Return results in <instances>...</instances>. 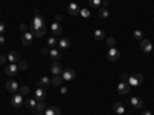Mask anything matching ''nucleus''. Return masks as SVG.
Here are the masks:
<instances>
[{"instance_id": "f257e3e1", "label": "nucleus", "mask_w": 154, "mask_h": 115, "mask_svg": "<svg viewBox=\"0 0 154 115\" xmlns=\"http://www.w3.org/2000/svg\"><path fill=\"white\" fill-rule=\"evenodd\" d=\"M29 28H31V32H34L35 29L45 28V20H43L42 16H38V11H35V16H34L32 22H31V26Z\"/></svg>"}, {"instance_id": "f03ea898", "label": "nucleus", "mask_w": 154, "mask_h": 115, "mask_svg": "<svg viewBox=\"0 0 154 115\" xmlns=\"http://www.w3.org/2000/svg\"><path fill=\"white\" fill-rule=\"evenodd\" d=\"M126 81H128V84H130V86H139L140 83L143 81V75L139 74V72H136V74H133V75L128 77Z\"/></svg>"}, {"instance_id": "7ed1b4c3", "label": "nucleus", "mask_w": 154, "mask_h": 115, "mask_svg": "<svg viewBox=\"0 0 154 115\" xmlns=\"http://www.w3.org/2000/svg\"><path fill=\"white\" fill-rule=\"evenodd\" d=\"M62 78L65 80V81H71L75 78V71L71 69V68H66V69H63L62 71Z\"/></svg>"}, {"instance_id": "20e7f679", "label": "nucleus", "mask_w": 154, "mask_h": 115, "mask_svg": "<svg viewBox=\"0 0 154 115\" xmlns=\"http://www.w3.org/2000/svg\"><path fill=\"white\" fill-rule=\"evenodd\" d=\"M130 91H131V86L128 84L126 81H120L117 84V92L120 95H128V94H130Z\"/></svg>"}, {"instance_id": "39448f33", "label": "nucleus", "mask_w": 154, "mask_h": 115, "mask_svg": "<svg viewBox=\"0 0 154 115\" xmlns=\"http://www.w3.org/2000/svg\"><path fill=\"white\" fill-rule=\"evenodd\" d=\"M119 58H120V51L117 48H109V51H108V60L109 61H116Z\"/></svg>"}, {"instance_id": "423d86ee", "label": "nucleus", "mask_w": 154, "mask_h": 115, "mask_svg": "<svg viewBox=\"0 0 154 115\" xmlns=\"http://www.w3.org/2000/svg\"><path fill=\"white\" fill-rule=\"evenodd\" d=\"M3 68H5V74L9 75V77L16 75V74L19 72V66L16 65V63H11V65H6V66H3Z\"/></svg>"}, {"instance_id": "0eeeda50", "label": "nucleus", "mask_w": 154, "mask_h": 115, "mask_svg": "<svg viewBox=\"0 0 154 115\" xmlns=\"http://www.w3.org/2000/svg\"><path fill=\"white\" fill-rule=\"evenodd\" d=\"M11 105L14 108H20L23 105V95L22 94H14L11 97Z\"/></svg>"}, {"instance_id": "6e6552de", "label": "nucleus", "mask_w": 154, "mask_h": 115, "mask_svg": "<svg viewBox=\"0 0 154 115\" xmlns=\"http://www.w3.org/2000/svg\"><path fill=\"white\" fill-rule=\"evenodd\" d=\"M140 49L143 51V52H151L152 51V43H151V40H146V38H143L142 42H140Z\"/></svg>"}, {"instance_id": "1a4fd4ad", "label": "nucleus", "mask_w": 154, "mask_h": 115, "mask_svg": "<svg viewBox=\"0 0 154 115\" xmlns=\"http://www.w3.org/2000/svg\"><path fill=\"white\" fill-rule=\"evenodd\" d=\"M6 89H8L9 92L16 94L19 89H20V86H19V83H17L16 80H9V81H6Z\"/></svg>"}, {"instance_id": "9d476101", "label": "nucleus", "mask_w": 154, "mask_h": 115, "mask_svg": "<svg viewBox=\"0 0 154 115\" xmlns=\"http://www.w3.org/2000/svg\"><path fill=\"white\" fill-rule=\"evenodd\" d=\"M32 43V32H23V35H22V45L23 46H29Z\"/></svg>"}, {"instance_id": "9b49d317", "label": "nucleus", "mask_w": 154, "mask_h": 115, "mask_svg": "<svg viewBox=\"0 0 154 115\" xmlns=\"http://www.w3.org/2000/svg\"><path fill=\"white\" fill-rule=\"evenodd\" d=\"M68 12L71 16H77V14H80V8H79V5H77L75 2H71L69 5H68Z\"/></svg>"}, {"instance_id": "f8f14e48", "label": "nucleus", "mask_w": 154, "mask_h": 115, "mask_svg": "<svg viewBox=\"0 0 154 115\" xmlns=\"http://www.w3.org/2000/svg\"><path fill=\"white\" fill-rule=\"evenodd\" d=\"M62 71H63V68L59 61L51 63V72H53V75H59V74H62Z\"/></svg>"}, {"instance_id": "ddd939ff", "label": "nucleus", "mask_w": 154, "mask_h": 115, "mask_svg": "<svg viewBox=\"0 0 154 115\" xmlns=\"http://www.w3.org/2000/svg\"><path fill=\"white\" fill-rule=\"evenodd\" d=\"M130 103H131V106H133V108H136V109L143 108V100H142V98H139V97H131Z\"/></svg>"}, {"instance_id": "4468645a", "label": "nucleus", "mask_w": 154, "mask_h": 115, "mask_svg": "<svg viewBox=\"0 0 154 115\" xmlns=\"http://www.w3.org/2000/svg\"><path fill=\"white\" fill-rule=\"evenodd\" d=\"M45 115H62V112H60V109L59 108H56V106H46V109H45Z\"/></svg>"}, {"instance_id": "2eb2a0df", "label": "nucleus", "mask_w": 154, "mask_h": 115, "mask_svg": "<svg viewBox=\"0 0 154 115\" xmlns=\"http://www.w3.org/2000/svg\"><path fill=\"white\" fill-rule=\"evenodd\" d=\"M45 109H46L45 101H43V100H37V105H35V109H34V111H35L37 114H43Z\"/></svg>"}, {"instance_id": "dca6fc26", "label": "nucleus", "mask_w": 154, "mask_h": 115, "mask_svg": "<svg viewBox=\"0 0 154 115\" xmlns=\"http://www.w3.org/2000/svg\"><path fill=\"white\" fill-rule=\"evenodd\" d=\"M6 57H8V60H9L11 63H17V61L20 60V55H19V52H16V51H11Z\"/></svg>"}, {"instance_id": "f3484780", "label": "nucleus", "mask_w": 154, "mask_h": 115, "mask_svg": "<svg viewBox=\"0 0 154 115\" xmlns=\"http://www.w3.org/2000/svg\"><path fill=\"white\" fill-rule=\"evenodd\" d=\"M51 31H53V34H54V35H60L63 29H62V26H60V23H59V22H56V23L51 25Z\"/></svg>"}, {"instance_id": "a211bd4d", "label": "nucleus", "mask_w": 154, "mask_h": 115, "mask_svg": "<svg viewBox=\"0 0 154 115\" xmlns=\"http://www.w3.org/2000/svg\"><path fill=\"white\" fill-rule=\"evenodd\" d=\"M62 49H66V48H69V45H71V42H69V38H66V37H63V38H60L59 40V43H57Z\"/></svg>"}, {"instance_id": "6ab92c4d", "label": "nucleus", "mask_w": 154, "mask_h": 115, "mask_svg": "<svg viewBox=\"0 0 154 115\" xmlns=\"http://www.w3.org/2000/svg\"><path fill=\"white\" fill-rule=\"evenodd\" d=\"M112 109H114V112L117 114V115H122V114L125 112V108H123L122 103H114V105H112Z\"/></svg>"}, {"instance_id": "aec40b11", "label": "nucleus", "mask_w": 154, "mask_h": 115, "mask_svg": "<svg viewBox=\"0 0 154 115\" xmlns=\"http://www.w3.org/2000/svg\"><path fill=\"white\" fill-rule=\"evenodd\" d=\"M49 55H51V58H54L56 61H59V58H60V51L56 49V48H51V49H49Z\"/></svg>"}, {"instance_id": "412c9836", "label": "nucleus", "mask_w": 154, "mask_h": 115, "mask_svg": "<svg viewBox=\"0 0 154 115\" xmlns=\"http://www.w3.org/2000/svg\"><path fill=\"white\" fill-rule=\"evenodd\" d=\"M45 97H46V92H45V89L38 86V89L35 91V98H37V100H45Z\"/></svg>"}, {"instance_id": "4be33fe9", "label": "nucleus", "mask_w": 154, "mask_h": 115, "mask_svg": "<svg viewBox=\"0 0 154 115\" xmlns=\"http://www.w3.org/2000/svg\"><path fill=\"white\" fill-rule=\"evenodd\" d=\"M51 83H53L54 86H62V83H63L62 75H53V78H51Z\"/></svg>"}, {"instance_id": "5701e85b", "label": "nucleus", "mask_w": 154, "mask_h": 115, "mask_svg": "<svg viewBox=\"0 0 154 115\" xmlns=\"http://www.w3.org/2000/svg\"><path fill=\"white\" fill-rule=\"evenodd\" d=\"M49 84H51V78H49V77H42L40 81H38V86H40V87H48Z\"/></svg>"}, {"instance_id": "b1692460", "label": "nucleus", "mask_w": 154, "mask_h": 115, "mask_svg": "<svg viewBox=\"0 0 154 115\" xmlns=\"http://www.w3.org/2000/svg\"><path fill=\"white\" fill-rule=\"evenodd\" d=\"M97 14H99V17H102V19H108V17H109V11H108L106 8H102V6H100Z\"/></svg>"}, {"instance_id": "393cba45", "label": "nucleus", "mask_w": 154, "mask_h": 115, "mask_svg": "<svg viewBox=\"0 0 154 115\" xmlns=\"http://www.w3.org/2000/svg\"><path fill=\"white\" fill-rule=\"evenodd\" d=\"M94 38H96L97 42L103 40V38H105V32L102 31V29H97V31H94Z\"/></svg>"}, {"instance_id": "a878e982", "label": "nucleus", "mask_w": 154, "mask_h": 115, "mask_svg": "<svg viewBox=\"0 0 154 115\" xmlns=\"http://www.w3.org/2000/svg\"><path fill=\"white\" fill-rule=\"evenodd\" d=\"M35 105H37V100H34V98L26 100V103H25V106H26L28 109H35Z\"/></svg>"}, {"instance_id": "bb28decb", "label": "nucleus", "mask_w": 154, "mask_h": 115, "mask_svg": "<svg viewBox=\"0 0 154 115\" xmlns=\"http://www.w3.org/2000/svg\"><path fill=\"white\" fill-rule=\"evenodd\" d=\"M45 34H46V29H45V28H40V29H35V31L32 32V35H35V37H38V38H42V37H45Z\"/></svg>"}, {"instance_id": "cd10ccee", "label": "nucleus", "mask_w": 154, "mask_h": 115, "mask_svg": "<svg viewBox=\"0 0 154 115\" xmlns=\"http://www.w3.org/2000/svg\"><path fill=\"white\" fill-rule=\"evenodd\" d=\"M100 5H102V0H89V6H91V8L99 9V8H100Z\"/></svg>"}, {"instance_id": "c85d7f7f", "label": "nucleus", "mask_w": 154, "mask_h": 115, "mask_svg": "<svg viewBox=\"0 0 154 115\" xmlns=\"http://www.w3.org/2000/svg\"><path fill=\"white\" fill-rule=\"evenodd\" d=\"M133 35H134V38H136V40H140V42L143 40V32H142V31H139V29H136Z\"/></svg>"}, {"instance_id": "c756f323", "label": "nucleus", "mask_w": 154, "mask_h": 115, "mask_svg": "<svg viewBox=\"0 0 154 115\" xmlns=\"http://www.w3.org/2000/svg\"><path fill=\"white\" fill-rule=\"evenodd\" d=\"M19 69H22V71L28 69V63L25 61V60H19Z\"/></svg>"}, {"instance_id": "7c9ffc66", "label": "nucleus", "mask_w": 154, "mask_h": 115, "mask_svg": "<svg viewBox=\"0 0 154 115\" xmlns=\"http://www.w3.org/2000/svg\"><path fill=\"white\" fill-rule=\"evenodd\" d=\"M19 91H20L22 95H28V94H29V87H28V86H20Z\"/></svg>"}, {"instance_id": "2f4dec72", "label": "nucleus", "mask_w": 154, "mask_h": 115, "mask_svg": "<svg viewBox=\"0 0 154 115\" xmlns=\"http://www.w3.org/2000/svg\"><path fill=\"white\" fill-rule=\"evenodd\" d=\"M56 45H57V40H56L54 37H49V38H48V46H49V48H54Z\"/></svg>"}, {"instance_id": "473e14b6", "label": "nucleus", "mask_w": 154, "mask_h": 115, "mask_svg": "<svg viewBox=\"0 0 154 115\" xmlns=\"http://www.w3.org/2000/svg\"><path fill=\"white\" fill-rule=\"evenodd\" d=\"M106 43H108L109 48H116V38H112V37L106 38Z\"/></svg>"}, {"instance_id": "72a5a7b5", "label": "nucleus", "mask_w": 154, "mask_h": 115, "mask_svg": "<svg viewBox=\"0 0 154 115\" xmlns=\"http://www.w3.org/2000/svg\"><path fill=\"white\" fill-rule=\"evenodd\" d=\"M80 14H82V17H89V14H91V12H89L88 8H85V9H80Z\"/></svg>"}, {"instance_id": "f704fd0d", "label": "nucleus", "mask_w": 154, "mask_h": 115, "mask_svg": "<svg viewBox=\"0 0 154 115\" xmlns=\"http://www.w3.org/2000/svg\"><path fill=\"white\" fill-rule=\"evenodd\" d=\"M6 61H8V57L6 55H0V65L6 66Z\"/></svg>"}, {"instance_id": "c9c22d12", "label": "nucleus", "mask_w": 154, "mask_h": 115, "mask_svg": "<svg viewBox=\"0 0 154 115\" xmlns=\"http://www.w3.org/2000/svg\"><path fill=\"white\" fill-rule=\"evenodd\" d=\"M5 28H6V26H5V23H3V22H0V34H3Z\"/></svg>"}, {"instance_id": "e433bc0d", "label": "nucleus", "mask_w": 154, "mask_h": 115, "mask_svg": "<svg viewBox=\"0 0 154 115\" xmlns=\"http://www.w3.org/2000/svg\"><path fill=\"white\" fill-rule=\"evenodd\" d=\"M42 54H43V55H46V54H49V48H48V46H45V48L42 49Z\"/></svg>"}, {"instance_id": "4c0bfd02", "label": "nucleus", "mask_w": 154, "mask_h": 115, "mask_svg": "<svg viewBox=\"0 0 154 115\" xmlns=\"http://www.w3.org/2000/svg\"><path fill=\"white\" fill-rule=\"evenodd\" d=\"M128 77H130V75H126V74H122V75H120V80H122V81H126V80H128Z\"/></svg>"}, {"instance_id": "58836bf2", "label": "nucleus", "mask_w": 154, "mask_h": 115, "mask_svg": "<svg viewBox=\"0 0 154 115\" xmlns=\"http://www.w3.org/2000/svg\"><path fill=\"white\" fill-rule=\"evenodd\" d=\"M19 28H20V31H22V32H26V25H20Z\"/></svg>"}, {"instance_id": "ea45409f", "label": "nucleus", "mask_w": 154, "mask_h": 115, "mask_svg": "<svg viewBox=\"0 0 154 115\" xmlns=\"http://www.w3.org/2000/svg\"><path fill=\"white\" fill-rule=\"evenodd\" d=\"M5 42H6V40H5V37L0 34V45H5Z\"/></svg>"}, {"instance_id": "a19ab883", "label": "nucleus", "mask_w": 154, "mask_h": 115, "mask_svg": "<svg viewBox=\"0 0 154 115\" xmlns=\"http://www.w3.org/2000/svg\"><path fill=\"white\" fill-rule=\"evenodd\" d=\"M60 92H62V94H66V92H68V89H66V87H62V89H60Z\"/></svg>"}, {"instance_id": "79ce46f5", "label": "nucleus", "mask_w": 154, "mask_h": 115, "mask_svg": "<svg viewBox=\"0 0 154 115\" xmlns=\"http://www.w3.org/2000/svg\"><path fill=\"white\" fill-rule=\"evenodd\" d=\"M142 115H151V112H149V111H143Z\"/></svg>"}, {"instance_id": "37998d69", "label": "nucleus", "mask_w": 154, "mask_h": 115, "mask_svg": "<svg viewBox=\"0 0 154 115\" xmlns=\"http://www.w3.org/2000/svg\"><path fill=\"white\" fill-rule=\"evenodd\" d=\"M35 115H45V114H35Z\"/></svg>"}]
</instances>
